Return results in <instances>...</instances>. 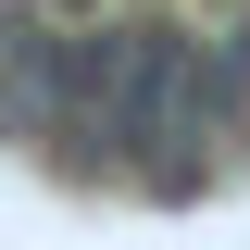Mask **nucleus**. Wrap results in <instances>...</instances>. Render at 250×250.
Wrapping results in <instances>:
<instances>
[{
	"label": "nucleus",
	"instance_id": "obj_1",
	"mask_svg": "<svg viewBox=\"0 0 250 250\" xmlns=\"http://www.w3.org/2000/svg\"><path fill=\"white\" fill-rule=\"evenodd\" d=\"M238 62H250V13H238Z\"/></svg>",
	"mask_w": 250,
	"mask_h": 250
}]
</instances>
